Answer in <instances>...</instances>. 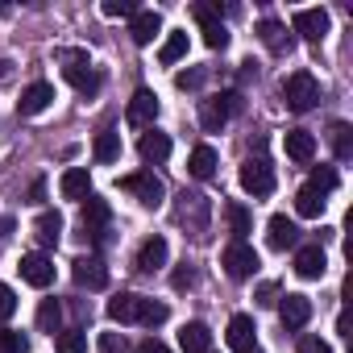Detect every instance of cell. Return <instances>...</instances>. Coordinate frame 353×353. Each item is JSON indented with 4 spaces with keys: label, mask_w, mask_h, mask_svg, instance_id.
<instances>
[{
    "label": "cell",
    "mask_w": 353,
    "mask_h": 353,
    "mask_svg": "<svg viewBox=\"0 0 353 353\" xmlns=\"http://www.w3.org/2000/svg\"><path fill=\"white\" fill-rule=\"evenodd\" d=\"M108 221H112V208H108V200H100V196H88V204H83V233H88V237H96V241H104V233H108Z\"/></svg>",
    "instance_id": "12"
},
{
    "label": "cell",
    "mask_w": 353,
    "mask_h": 353,
    "mask_svg": "<svg viewBox=\"0 0 353 353\" xmlns=\"http://www.w3.org/2000/svg\"><path fill=\"white\" fill-rule=\"evenodd\" d=\"M100 13H104V17H133L137 5H133V0H104Z\"/></svg>",
    "instance_id": "38"
},
{
    "label": "cell",
    "mask_w": 353,
    "mask_h": 353,
    "mask_svg": "<svg viewBox=\"0 0 353 353\" xmlns=\"http://www.w3.org/2000/svg\"><path fill=\"white\" fill-rule=\"evenodd\" d=\"M183 54H188V30H174V34H170V38L162 42V50H158V59H162V63L170 67V63H179Z\"/></svg>",
    "instance_id": "33"
},
{
    "label": "cell",
    "mask_w": 353,
    "mask_h": 353,
    "mask_svg": "<svg viewBox=\"0 0 353 353\" xmlns=\"http://www.w3.org/2000/svg\"><path fill=\"white\" fill-rule=\"evenodd\" d=\"M233 112H241V96H237V92H225V96L200 100V125H204V133H221V129L229 125Z\"/></svg>",
    "instance_id": "5"
},
{
    "label": "cell",
    "mask_w": 353,
    "mask_h": 353,
    "mask_svg": "<svg viewBox=\"0 0 353 353\" xmlns=\"http://www.w3.org/2000/svg\"><path fill=\"white\" fill-rule=\"evenodd\" d=\"M133 353H170V345H162L158 336H145V341L133 345Z\"/></svg>",
    "instance_id": "42"
},
{
    "label": "cell",
    "mask_w": 353,
    "mask_h": 353,
    "mask_svg": "<svg viewBox=\"0 0 353 353\" xmlns=\"http://www.w3.org/2000/svg\"><path fill=\"white\" fill-rule=\"evenodd\" d=\"M279 320L295 332V328H303L307 320H312V299L307 295H283V303H279Z\"/></svg>",
    "instance_id": "17"
},
{
    "label": "cell",
    "mask_w": 353,
    "mask_h": 353,
    "mask_svg": "<svg viewBox=\"0 0 353 353\" xmlns=\"http://www.w3.org/2000/svg\"><path fill=\"white\" fill-rule=\"evenodd\" d=\"M170 287H174V291H188V287H196V270H192V266H179V270L170 274Z\"/></svg>",
    "instance_id": "41"
},
{
    "label": "cell",
    "mask_w": 353,
    "mask_h": 353,
    "mask_svg": "<svg viewBox=\"0 0 353 353\" xmlns=\"http://www.w3.org/2000/svg\"><path fill=\"white\" fill-rule=\"evenodd\" d=\"M166 258H170L166 237H145V241H141V250H137V270L154 274V270H162V266H166Z\"/></svg>",
    "instance_id": "16"
},
{
    "label": "cell",
    "mask_w": 353,
    "mask_h": 353,
    "mask_svg": "<svg viewBox=\"0 0 353 353\" xmlns=\"http://www.w3.org/2000/svg\"><path fill=\"white\" fill-rule=\"evenodd\" d=\"M328 270V258H324V245H303L295 254V274L299 279H324Z\"/></svg>",
    "instance_id": "19"
},
{
    "label": "cell",
    "mask_w": 353,
    "mask_h": 353,
    "mask_svg": "<svg viewBox=\"0 0 353 353\" xmlns=\"http://www.w3.org/2000/svg\"><path fill=\"white\" fill-rule=\"evenodd\" d=\"M274 299H279V287H274V283H262V287H258V303H262V307H270Z\"/></svg>",
    "instance_id": "44"
},
{
    "label": "cell",
    "mask_w": 353,
    "mask_h": 353,
    "mask_svg": "<svg viewBox=\"0 0 353 353\" xmlns=\"http://www.w3.org/2000/svg\"><path fill=\"white\" fill-rule=\"evenodd\" d=\"M241 188L254 196V200H266L274 192V166L266 158H245L241 162Z\"/></svg>",
    "instance_id": "6"
},
{
    "label": "cell",
    "mask_w": 353,
    "mask_h": 353,
    "mask_svg": "<svg viewBox=\"0 0 353 353\" xmlns=\"http://www.w3.org/2000/svg\"><path fill=\"white\" fill-rule=\"evenodd\" d=\"M46 200V179H34L30 183V204H42Z\"/></svg>",
    "instance_id": "45"
},
{
    "label": "cell",
    "mask_w": 353,
    "mask_h": 353,
    "mask_svg": "<svg viewBox=\"0 0 353 353\" xmlns=\"http://www.w3.org/2000/svg\"><path fill=\"white\" fill-rule=\"evenodd\" d=\"M21 279H26L30 287L46 291V287L54 283V262H50L46 254H26V258H21Z\"/></svg>",
    "instance_id": "13"
},
{
    "label": "cell",
    "mask_w": 353,
    "mask_h": 353,
    "mask_svg": "<svg viewBox=\"0 0 353 353\" xmlns=\"http://www.w3.org/2000/svg\"><path fill=\"white\" fill-rule=\"evenodd\" d=\"M328 141H332L336 162H349V158H353V129H349L345 121H336V125L328 129Z\"/></svg>",
    "instance_id": "31"
},
{
    "label": "cell",
    "mask_w": 353,
    "mask_h": 353,
    "mask_svg": "<svg viewBox=\"0 0 353 353\" xmlns=\"http://www.w3.org/2000/svg\"><path fill=\"white\" fill-rule=\"evenodd\" d=\"M208 345H212L208 324L192 320V324H183V328H179V349H183V353H208Z\"/></svg>",
    "instance_id": "23"
},
{
    "label": "cell",
    "mask_w": 353,
    "mask_h": 353,
    "mask_svg": "<svg viewBox=\"0 0 353 353\" xmlns=\"http://www.w3.org/2000/svg\"><path fill=\"white\" fill-rule=\"evenodd\" d=\"M221 266L229 270V279H254L258 254H254V245H245V241H229L225 254H221Z\"/></svg>",
    "instance_id": "7"
},
{
    "label": "cell",
    "mask_w": 353,
    "mask_h": 353,
    "mask_svg": "<svg viewBox=\"0 0 353 353\" xmlns=\"http://www.w3.org/2000/svg\"><path fill=\"white\" fill-rule=\"evenodd\" d=\"M266 241H270V250H291V245L299 241L295 221H287L283 212H279V216H270V225H266Z\"/></svg>",
    "instance_id": "21"
},
{
    "label": "cell",
    "mask_w": 353,
    "mask_h": 353,
    "mask_svg": "<svg viewBox=\"0 0 353 353\" xmlns=\"http://www.w3.org/2000/svg\"><path fill=\"white\" fill-rule=\"evenodd\" d=\"M59 192H63V200H88V196H92V174H88L83 166H71V170H63Z\"/></svg>",
    "instance_id": "20"
},
{
    "label": "cell",
    "mask_w": 353,
    "mask_h": 353,
    "mask_svg": "<svg viewBox=\"0 0 353 353\" xmlns=\"http://www.w3.org/2000/svg\"><path fill=\"white\" fill-rule=\"evenodd\" d=\"M336 183H341V179H336V170H332V166H316V170H312V179H307V188L320 192V196L336 192Z\"/></svg>",
    "instance_id": "35"
},
{
    "label": "cell",
    "mask_w": 353,
    "mask_h": 353,
    "mask_svg": "<svg viewBox=\"0 0 353 353\" xmlns=\"http://www.w3.org/2000/svg\"><path fill=\"white\" fill-rule=\"evenodd\" d=\"M158 30H162V17H158L154 9H137V13L129 17V34H133L137 46H150V42L158 38Z\"/></svg>",
    "instance_id": "18"
},
{
    "label": "cell",
    "mask_w": 353,
    "mask_h": 353,
    "mask_svg": "<svg viewBox=\"0 0 353 353\" xmlns=\"http://www.w3.org/2000/svg\"><path fill=\"white\" fill-rule=\"evenodd\" d=\"M225 216H229V229H233V241H245V233H254V216L245 204H225Z\"/></svg>",
    "instance_id": "29"
},
{
    "label": "cell",
    "mask_w": 353,
    "mask_h": 353,
    "mask_svg": "<svg viewBox=\"0 0 353 353\" xmlns=\"http://www.w3.org/2000/svg\"><path fill=\"white\" fill-rule=\"evenodd\" d=\"M166 316H170L166 303L145 299V295L121 291V295L108 299V320H117V324H145V328H158V324H166Z\"/></svg>",
    "instance_id": "1"
},
{
    "label": "cell",
    "mask_w": 353,
    "mask_h": 353,
    "mask_svg": "<svg viewBox=\"0 0 353 353\" xmlns=\"http://www.w3.org/2000/svg\"><path fill=\"white\" fill-rule=\"evenodd\" d=\"M63 59V79L75 88V92H100V75L92 71V59H88V50H63L59 54Z\"/></svg>",
    "instance_id": "4"
},
{
    "label": "cell",
    "mask_w": 353,
    "mask_h": 353,
    "mask_svg": "<svg viewBox=\"0 0 353 353\" xmlns=\"http://www.w3.org/2000/svg\"><path fill=\"white\" fill-rule=\"evenodd\" d=\"M137 154H141L145 162H166V158H170V137H166V133H158V129H150V133H141Z\"/></svg>",
    "instance_id": "25"
},
{
    "label": "cell",
    "mask_w": 353,
    "mask_h": 353,
    "mask_svg": "<svg viewBox=\"0 0 353 353\" xmlns=\"http://www.w3.org/2000/svg\"><path fill=\"white\" fill-rule=\"evenodd\" d=\"M204 67H192V71H179V75H174V88H183V92H196L200 83H204Z\"/></svg>",
    "instance_id": "37"
},
{
    "label": "cell",
    "mask_w": 353,
    "mask_h": 353,
    "mask_svg": "<svg viewBox=\"0 0 353 353\" xmlns=\"http://www.w3.org/2000/svg\"><path fill=\"white\" fill-rule=\"evenodd\" d=\"M291 34H299L303 42H320L328 34V13L324 9H299L291 17Z\"/></svg>",
    "instance_id": "11"
},
{
    "label": "cell",
    "mask_w": 353,
    "mask_h": 353,
    "mask_svg": "<svg viewBox=\"0 0 353 353\" xmlns=\"http://www.w3.org/2000/svg\"><path fill=\"white\" fill-rule=\"evenodd\" d=\"M59 324H63V303L59 299H42L38 303V328L42 332H63Z\"/></svg>",
    "instance_id": "32"
},
{
    "label": "cell",
    "mask_w": 353,
    "mask_h": 353,
    "mask_svg": "<svg viewBox=\"0 0 353 353\" xmlns=\"http://www.w3.org/2000/svg\"><path fill=\"white\" fill-rule=\"evenodd\" d=\"M188 170L196 174V179H212L216 174V150L212 145H196L192 158H188Z\"/></svg>",
    "instance_id": "26"
},
{
    "label": "cell",
    "mask_w": 353,
    "mask_h": 353,
    "mask_svg": "<svg viewBox=\"0 0 353 353\" xmlns=\"http://www.w3.org/2000/svg\"><path fill=\"white\" fill-rule=\"evenodd\" d=\"M100 353H129L121 332H100Z\"/></svg>",
    "instance_id": "40"
},
{
    "label": "cell",
    "mask_w": 353,
    "mask_h": 353,
    "mask_svg": "<svg viewBox=\"0 0 353 353\" xmlns=\"http://www.w3.org/2000/svg\"><path fill=\"white\" fill-rule=\"evenodd\" d=\"M71 274H75V283L79 287H88V291H104L108 287V266H104V258H75L71 262Z\"/></svg>",
    "instance_id": "10"
},
{
    "label": "cell",
    "mask_w": 353,
    "mask_h": 353,
    "mask_svg": "<svg viewBox=\"0 0 353 353\" xmlns=\"http://www.w3.org/2000/svg\"><path fill=\"white\" fill-rule=\"evenodd\" d=\"M30 341L17 332V328H0V353H26Z\"/></svg>",
    "instance_id": "36"
},
{
    "label": "cell",
    "mask_w": 353,
    "mask_h": 353,
    "mask_svg": "<svg viewBox=\"0 0 353 353\" xmlns=\"http://www.w3.org/2000/svg\"><path fill=\"white\" fill-rule=\"evenodd\" d=\"M13 312H17V295H13V287H9V283H0V324H5Z\"/></svg>",
    "instance_id": "39"
},
{
    "label": "cell",
    "mask_w": 353,
    "mask_h": 353,
    "mask_svg": "<svg viewBox=\"0 0 353 353\" xmlns=\"http://www.w3.org/2000/svg\"><path fill=\"white\" fill-rule=\"evenodd\" d=\"M121 192H129L141 208H162L166 200V188L154 170H133V174H121Z\"/></svg>",
    "instance_id": "2"
},
{
    "label": "cell",
    "mask_w": 353,
    "mask_h": 353,
    "mask_svg": "<svg viewBox=\"0 0 353 353\" xmlns=\"http://www.w3.org/2000/svg\"><path fill=\"white\" fill-rule=\"evenodd\" d=\"M192 17L200 21V34H204V42H208L212 50H225V46H229V30H225V21H221V9H212V5H192Z\"/></svg>",
    "instance_id": "8"
},
{
    "label": "cell",
    "mask_w": 353,
    "mask_h": 353,
    "mask_svg": "<svg viewBox=\"0 0 353 353\" xmlns=\"http://www.w3.org/2000/svg\"><path fill=\"white\" fill-rule=\"evenodd\" d=\"M125 117H129V125H137V129H154V121H158V96H154L150 88H137L133 100H129V108H125Z\"/></svg>",
    "instance_id": "9"
},
{
    "label": "cell",
    "mask_w": 353,
    "mask_h": 353,
    "mask_svg": "<svg viewBox=\"0 0 353 353\" xmlns=\"http://www.w3.org/2000/svg\"><path fill=\"white\" fill-rule=\"evenodd\" d=\"M225 336H229V349H233V353H254V349H258V328H254V316H233Z\"/></svg>",
    "instance_id": "14"
},
{
    "label": "cell",
    "mask_w": 353,
    "mask_h": 353,
    "mask_svg": "<svg viewBox=\"0 0 353 353\" xmlns=\"http://www.w3.org/2000/svg\"><path fill=\"white\" fill-rule=\"evenodd\" d=\"M34 237H38L42 245H59V237H63V216H59V212H42V216L34 221Z\"/></svg>",
    "instance_id": "30"
},
{
    "label": "cell",
    "mask_w": 353,
    "mask_h": 353,
    "mask_svg": "<svg viewBox=\"0 0 353 353\" xmlns=\"http://www.w3.org/2000/svg\"><path fill=\"white\" fill-rule=\"evenodd\" d=\"M258 38H262L274 54L291 50V34H287V26H283V21H274V17H262V21H258Z\"/></svg>",
    "instance_id": "24"
},
{
    "label": "cell",
    "mask_w": 353,
    "mask_h": 353,
    "mask_svg": "<svg viewBox=\"0 0 353 353\" xmlns=\"http://www.w3.org/2000/svg\"><path fill=\"white\" fill-rule=\"evenodd\" d=\"M92 154H96V162H117V158H121V133L100 129L96 141H92Z\"/></svg>",
    "instance_id": "27"
},
{
    "label": "cell",
    "mask_w": 353,
    "mask_h": 353,
    "mask_svg": "<svg viewBox=\"0 0 353 353\" xmlns=\"http://www.w3.org/2000/svg\"><path fill=\"white\" fill-rule=\"evenodd\" d=\"M299 353H332V349H328L320 336H303V341H299Z\"/></svg>",
    "instance_id": "43"
},
{
    "label": "cell",
    "mask_w": 353,
    "mask_h": 353,
    "mask_svg": "<svg viewBox=\"0 0 353 353\" xmlns=\"http://www.w3.org/2000/svg\"><path fill=\"white\" fill-rule=\"evenodd\" d=\"M283 145H287V158H295V162H312L316 158V137L307 129H287Z\"/></svg>",
    "instance_id": "22"
},
{
    "label": "cell",
    "mask_w": 353,
    "mask_h": 353,
    "mask_svg": "<svg viewBox=\"0 0 353 353\" xmlns=\"http://www.w3.org/2000/svg\"><path fill=\"white\" fill-rule=\"evenodd\" d=\"M54 104V83H30L26 92H21V100H17V112L21 117H38V112H46Z\"/></svg>",
    "instance_id": "15"
},
{
    "label": "cell",
    "mask_w": 353,
    "mask_h": 353,
    "mask_svg": "<svg viewBox=\"0 0 353 353\" xmlns=\"http://www.w3.org/2000/svg\"><path fill=\"white\" fill-rule=\"evenodd\" d=\"M9 67H13L9 59H0V79H5V75H9Z\"/></svg>",
    "instance_id": "46"
},
{
    "label": "cell",
    "mask_w": 353,
    "mask_h": 353,
    "mask_svg": "<svg viewBox=\"0 0 353 353\" xmlns=\"http://www.w3.org/2000/svg\"><path fill=\"white\" fill-rule=\"evenodd\" d=\"M54 349H59V353H88V332H79V328H63V332L54 336Z\"/></svg>",
    "instance_id": "34"
},
{
    "label": "cell",
    "mask_w": 353,
    "mask_h": 353,
    "mask_svg": "<svg viewBox=\"0 0 353 353\" xmlns=\"http://www.w3.org/2000/svg\"><path fill=\"white\" fill-rule=\"evenodd\" d=\"M324 204H328V200H324L320 192H312L307 183H303V188L295 192V212H299V216H307V221H316V216H324Z\"/></svg>",
    "instance_id": "28"
},
{
    "label": "cell",
    "mask_w": 353,
    "mask_h": 353,
    "mask_svg": "<svg viewBox=\"0 0 353 353\" xmlns=\"http://www.w3.org/2000/svg\"><path fill=\"white\" fill-rule=\"evenodd\" d=\"M283 100H287L291 112H307V108H316V100H320V83H316V75H312V71H291V75L283 79Z\"/></svg>",
    "instance_id": "3"
}]
</instances>
